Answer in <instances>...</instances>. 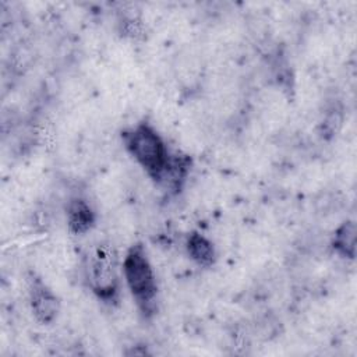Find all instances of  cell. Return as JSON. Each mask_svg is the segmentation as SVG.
Segmentation results:
<instances>
[{
	"label": "cell",
	"mask_w": 357,
	"mask_h": 357,
	"mask_svg": "<svg viewBox=\"0 0 357 357\" xmlns=\"http://www.w3.org/2000/svg\"><path fill=\"white\" fill-rule=\"evenodd\" d=\"M121 138L126 149L137 163L151 178L160 183L167 167L170 153L159 132L149 123H138L123 131Z\"/></svg>",
	"instance_id": "cell-1"
},
{
	"label": "cell",
	"mask_w": 357,
	"mask_h": 357,
	"mask_svg": "<svg viewBox=\"0 0 357 357\" xmlns=\"http://www.w3.org/2000/svg\"><path fill=\"white\" fill-rule=\"evenodd\" d=\"M85 280L91 291L103 303H116L120 293L117 254L109 243L92 245L85 257Z\"/></svg>",
	"instance_id": "cell-2"
},
{
	"label": "cell",
	"mask_w": 357,
	"mask_h": 357,
	"mask_svg": "<svg viewBox=\"0 0 357 357\" xmlns=\"http://www.w3.org/2000/svg\"><path fill=\"white\" fill-rule=\"evenodd\" d=\"M126 283L137 304L148 311L156 297V278L142 244H132L123 259Z\"/></svg>",
	"instance_id": "cell-3"
},
{
	"label": "cell",
	"mask_w": 357,
	"mask_h": 357,
	"mask_svg": "<svg viewBox=\"0 0 357 357\" xmlns=\"http://www.w3.org/2000/svg\"><path fill=\"white\" fill-rule=\"evenodd\" d=\"M28 300L32 315L39 324H52L60 311V301L53 290L38 276L31 275Z\"/></svg>",
	"instance_id": "cell-4"
},
{
	"label": "cell",
	"mask_w": 357,
	"mask_h": 357,
	"mask_svg": "<svg viewBox=\"0 0 357 357\" xmlns=\"http://www.w3.org/2000/svg\"><path fill=\"white\" fill-rule=\"evenodd\" d=\"M67 226L73 234H85L89 231L96 220V215L84 198H73L67 204Z\"/></svg>",
	"instance_id": "cell-5"
},
{
	"label": "cell",
	"mask_w": 357,
	"mask_h": 357,
	"mask_svg": "<svg viewBox=\"0 0 357 357\" xmlns=\"http://www.w3.org/2000/svg\"><path fill=\"white\" fill-rule=\"evenodd\" d=\"M185 248L190 258L199 266H211L216 259V251L213 243L198 231L188 234L185 241Z\"/></svg>",
	"instance_id": "cell-6"
},
{
	"label": "cell",
	"mask_w": 357,
	"mask_h": 357,
	"mask_svg": "<svg viewBox=\"0 0 357 357\" xmlns=\"http://www.w3.org/2000/svg\"><path fill=\"white\" fill-rule=\"evenodd\" d=\"M333 251L342 258L354 259L356 255V223L344 220L333 233L332 238Z\"/></svg>",
	"instance_id": "cell-7"
},
{
	"label": "cell",
	"mask_w": 357,
	"mask_h": 357,
	"mask_svg": "<svg viewBox=\"0 0 357 357\" xmlns=\"http://www.w3.org/2000/svg\"><path fill=\"white\" fill-rule=\"evenodd\" d=\"M190 158L187 155H170L167 167L163 173L160 183H165L172 190H178L185 181V177L190 170Z\"/></svg>",
	"instance_id": "cell-8"
},
{
	"label": "cell",
	"mask_w": 357,
	"mask_h": 357,
	"mask_svg": "<svg viewBox=\"0 0 357 357\" xmlns=\"http://www.w3.org/2000/svg\"><path fill=\"white\" fill-rule=\"evenodd\" d=\"M342 123H343L342 110L337 107L329 109L325 113L324 120L321 121V135L324 138H332L340 130Z\"/></svg>",
	"instance_id": "cell-9"
},
{
	"label": "cell",
	"mask_w": 357,
	"mask_h": 357,
	"mask_svg": "<svg viewBox=\"0 0 357 357\" xmlns=\"http://www.w3.org/2000/svg\"><path fill=\"white\" fill-rule=\"evenodd\" d=\"M120 33L130 39H141L145 33V28L138 17L126 15L120 21Z\"/></svg>",
	"instance_id": "cell-10"
}]
</instances>
